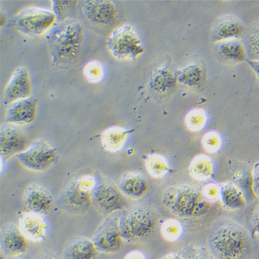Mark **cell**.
Wrapping results in <instances>:
<instances>
[{
	"label": "cell",
	"instance_id": "obj_1",
	"mask_svg": "<svg viewBox=\"0 0 259 259\" xmlns=\"http://www.w3.org/2000/svg\"><path fill=\"white\" fill-rule=\"evenodd\" d=\"M207 242L209 250L217 259H243L251 247L248 231L230 218L214 221L209 229Z\"/></svg>",
	"mask_w": 259,
	"mask_h": 259
},
{
	"label": "cell",
	"instance_id": "obj_2",
	"mask_svg": "<svg viewBox=\"0 0 259 259\" xmlns=\"http://www.w3.org/2000/svg\"><path fill=\"white\" fill-rule=\"evenodd\" d=\"M84 26L74 19L58 22L46 35L53 65L66 67L80 54L84 41Z\"/></svg>",
	"mask_w": 259,
	"mask_h": 259
},
{
	"label": "cell",
	"instance_id": "obj_3",
	"mask_svg": "<svg viewBox=\"0 0 259 259\" xmlns=\"http://www.w3.org/2000/svg\"><path fill=\"white\" fill-rule=\"evenodd\" d=\"M164 207L181 219L200 218L209 212L211 203L202 194L201 189L188 183L170 185L162 196Z\"/></svg>",
	"mask_w": 259,
	"mask_h": 259
},
{
	"label": "cell",
	"instance_id": "obj_4",
	"mask_svg": "<svg viewBox=\"0 0 259 259\" xmlns=\"http://www.w3.org/2000/svg\"><path fill=\"white\" fill-rule=\"evenodd\" d=\"M159 224L156 211L148 206H136L124 211L118 219L124 241H141L154 234Z\"/></svg>",
	"mask_w": 259,
	"mask_h": 259
},
{
	"label": "cell",
	"instance_id": "obj_5",
	"mask_svg": "<svg viewBox=\"0 0 259 259\" xmlns=\"http://www.w3.org/2000/svg\"><path fill=\"white\" fill-rule=\"evenodd\" d=\"M107 46L111 55L122 61H135L145 52L139 34L130 24L115 28L108 37Z\"/></svg>",
	"mask_w": 259,
	"mask_h": 259
},
{
	"label": "cell",
	"instance_id": "obj_6",
	"mask_svg": "<svg viewBox=\"0 0 259 259\" xmlns=\"http://www.w3.org/2000/svg\"><path fill=\"white\" fill-rule=\"evenodd\" d=\"M54 11L39 7H28L17 15V28L26 35H47L58 23Z\"/></svg>",
	"mask_w": 259,
	"mask_h": 259
},
{
	"label": "cell",
	"instance_id": "obj_7",
	"mask_svg": "<svg viewBox=\"0 0 259 259\" xmlns=\"http://www.w3.org/2000/svg\"><path fill=\"white\" fill-rule=\"evenodd\" d=\"M24 167L34 171H45L52 167L58 158L56 149L45 141H37L17 155Z\"/></svg>",
	"mask_w": 259,
	"mask_h": 259
},
{
	"label": "cell",
	"instance_id": "obj_8",
	"mask_svg": "<svg viewBox=\"0 0 259 259\" xmlns=\"http://www.w3.org/2000/svg\"><path fill=\"white\" fill-rule=\"evenodd\" d=\"M93 241L98 250L105 254H115L123 248L124 241L119 228L118 219L108 217L94 234Z\"/></svg>",
	"mask_w": 259,
	"mask_h": 259
},
{
	"label": "cell",
	"instance_id": "obj_9",
	"mask_svg": "<svg viewBox=\"0 0 259 259\" xmlns=\"http://www.w3.org/2000/svg\"><path fill=\"white\" fill-rule=\"evenodd\" d=\"M93 203L102 212L111 213L126 207V198L109 181H98L92 194Z\"/></svg>",
	"mask_w": 259,
	"mask_h": 259
},
{
	"label": "cell",
	"instance_id": "obj_10",
	"mask_svg": "<svg viewBox=\"0 0 259 259\" xmlns=\"http://www.w3.org/2000/svg\"><path fill=\"white\" fill-rule=\"evenodd\" d=\"M87 20L94 25L108 26L116 23L119 13L116 5L110 0H87L82 3Z\"/></svg>",
	"mask_w": 259,
	"mask_h": 259
},
{
	"label": "cell",
	"instance_id": "obj_11",
	"mask_svg": "<svg viewBox=\"0 0 259 259\" xmlns=\"http://www.w3.org/2000/svg\"><path fill=\"white\" fill-rule=\"evenodd\" d=\"M92 192L85 190L77 180L64 189L59 199L60 207L71 213H82L90 209L93 203Z\"/></svg>",
	"mask_w": 259,
	"mask_h": 259
},
{
	"label": "cell",
	"instance_id": "obj_12",
	"mask_svg": "<svg viewBox=\"0 0 259 259\" xmlns=\"http://www.w3.org/2000/svg\"><path fill=\"white\" fill-rule=\"evenodd\" d=\"M32 96V83L29 71L25 67L15 70L4 92V103L7 105Z\"/></svg>",
	"mask_w": 259,
	"mask_h": 259
},
{
	"label": "cell",
	"instance_id": "obj_13",
	"mask_svg": "<svg viewBox=\"0 0 259 259\" xmlns=\"http://www.w3.org/2000/svg\"><path fill=\"white\" fill-rule=\"evenodd\" d=\"M19 228L28 241L40 243L47 239L50 224L44 214L27 211L19 218Z\"/></svg>",
	"mask_w": 259,
	"mask_h": 259
},
{
	"label": "cell",
	"instance_id": "obj_14",
	"mask_svg": "<svg viewBox=\"0 0 259 259\" xmlns=\"http://www.w3.org/2000/svg\"><path fill=\"white\" fill-rule=\"evenodd\" d=\"M0 245L2 253L7 256L13 257L26 254L28 251V240L20 228L9 223L1 229Z\"/></svg>",
	"mask_w": 259,
	"mask_h": 259
},
{
	"label": "cell",
	"instance_id": "obj_15",
	"mask_svg": "<svg viewBox=\"0 0 259 259\" xmlns=\"http://www.w3.org/2000/svg\"><path fill=\"white\" fill-rule=\"evenodd\" d=\"M38 101L31 97L18 100L9 105L6 122L12 125L22 126L33 122L37 117Z\"/></svg>",
	"mask_w": 259,
	"mask_h": 259
},
{
	"label": "cell",
	"instance_id": "obj_16",
	"mask_svg": "<svg viewBox=\"0 0 259 259\" xmlns=\"http://www.w3.org/2000/svg\"><path fill=\"white\" fill-rule=\"evenodd\" d=\"M28 145L26 134L16 125L3 126L0 132V153L4 158L24 152Z\"/></svg>",
	"mask_w": 259,
	"mask_h": 259
},
{
	"label": "cell",
	"instance_id": "obj_17",
	"mask_svg": "<svg viewBox=\"0 0 259 259\" xmlns=\"http://www.w3.org/2000/svg\"><path fill=\"white\" fill-rule=\"evenodd\" d=\"M23 203L28 211L45 214L52 209L54 203L52 193L37 184L29 185L24 193Z\"/></svg>",
	"mask_w": 259,
	"mask_h": 259
},
{
	"label": "cell",
	"instance_id": "obj_18",
	"mask_svg": "<svg viewBox=\"0 0 259 259\" xmlns=\"http://www.w3.org/2000/svg\"><path fill=\"white\" fill-rule=\"evenodd\" d=\"M245 33V26L239 19L233 16H226L221 17L215 22L211 39L215 43L239 39Z\"/></svg>",
	"mask_w": 259,
	"mask_h": 259
},
{
	"label": "cell",
	"instance_id": "obj_19",
	"mask_svg": "<svg viewBox=\"0 0 259 259\" xmlns=\"http://www.w3.org/2000/svg\"><path fill=\"white\" fill-rule=\"evenodd\" d=\"M118 188L126 198L138 200L148 194L151 185L145 176L132 172L122 177L119 182Z\"/></svg>",
	"mask_w": 259,
	"mask_h": 259
},
{
	"label": "cell",
	"instance_id": "obj_20",
	"mask_svg": "<svg viewBox=\"0 0 259 259\" xmlns=\"http://www.w3.org/2000/svg\"><path fill=\"white\" fill-rule=\"evenodd\" d=\"M221 203L228 210H241L247 206L245 192L239 185L232 182L221 183Z\"/></svg>",
	"mask_w": 259,
	"mask_h": 259
},
{
	"label": "cell",
	"instance_id": "obj_21",
	"mask_svg": "<svg viewBox=\"0 0 259 259\" xmlns=\"http://www.w3.org/2000/svg\"><path fill=\"white\" fill-rule=\"evenodd\" d=\"M98 252L93 240L77 237L68 244L64 255L66 259H96Z\"/></svg>",
	"mask_w": 259,
	"mask_h": 259
},
{
	"label": "cell",
	"instance_id": "obj_22",
	"mask_svg": "<svg viewBox=\"0 0 259 259\" xmlns=\"http://www.w3.org/2000/svg\"><path fill=\"white\" fill-rule=\"evenodd\" d=\"M130 133L131 132L122 126H110L104 130L102 133V145L107 152H120L127 144L130 140Z\"/></svg>",
	"mask_w": 259,
	"mask_h": 259
},
{
	"label": "cell",
	"instance_id": "obj_23",
	"mask_svg": "<svg viewBox=\"0 0 259 259\" xmlns=\"http://www.w3.org/2000/svg\"><path fill=\"white\" fill-rule=\"evenodd\" d=\"M188 171L192 179L200 182H207L214 177L215 164L207 155H196L191 160Z\"/></svg>",
	"mask_w": 259,
	"mask_h": 259
},
{
	"label": "cell",
	"instance_id": "obj_24",
	"mask_svg": "<svg viewBox=\"0 0 259 259\" xmlns=\"http://www.w3.org/2000/svg\"><path fill=\"white\" fill-rule=\"evenodd\" d=\"M217 54L223 59L230 62L247 61V55L245 45L239 39H230L217 43Z\"/></svg>",
	"mask_w": 259,
	"mask_h": 259
},
{
	"label": "cell",
	"instance_id": "obj_25",
	"mask_svg": "<svg viewBox=\"0 0 259 259\" xmlns=\"http://www.w3.org/2000/svg\"><path fill=\"white\" fill-rule=\"evenodd\" d=\"M176 78L180 84L191 88H199L204 81V71L197 64H189L178 70Z\"/></svg>",
	"mask_w": 259,
	"mask_h": 259
},
{
	"label": "cell",
	"instance_id": "obj_26",
	"mask_svg": "<svg viewBox=\"0 0 259 259\" xmlns=\"http://www.w3.org/2000/svg\"><path fill=\"white\" fill-rule=\"evenodd\" d=\"M177 81L176 76L172 74L169 69L160 67L153 72L149 85L151 90L154 92L163 94L175 88Z\"/></svg>",
	"mask_w": 259,
	"mask_h": 259
},
{
	"label": "cell",
	"instance_id": "obj_27",
	"mask_svg": "<svg viewBox=\"0 0 259 259\" xmlns=\"http://www.w3.org/2000/svg\"><path fill=\"white\" fill-rule=\"evenodd\" d=\"M149 175L156 179L168 177L172 171L171 164L166 157L159 154L149 155L145 160Z\"/></svg>",
	"mask_w": 259,
	"mask_h": 259
},
{
	"label": "cell",
	"instance_id": "obj_28",
	"mask_svg": "<svg viewBox=\"0 0 259 259\" xmlns=\"http://www.w3.org/2000/svg\"><path fill=\"white\" fill-rule=\"evenodd\" d=\"M160 231L165 241L177 242L184 236L185 228L184 224L179 219L169 218L162 221Z\"/></svg>",
	"mask_w": 259,
	"mask_h": 259
},
{
	"label": "cell",
	"instance_id": "obj_29",
	"mask_svg": "<svg viewBox=\"0 0 259 259\" xmlns=\"http://www.w3.org/2000/svg\"><path fill=\"white\" fill-rule=\"evenodd\" d=\"M245 45L247 60H259V21L245 31Z\"/></svg>",
	"mask_w": 259,
	"mask_h": 259
},
{
	"label": "cell",
	"instance_id": "obj_30",
	"mask_svg": "<svg viewBox=\"0 0 259 259\" xmlns=\"http://www.w3.org/2000/svg\"><path fill=\"white\" fill-rule=\"evenodd\" d=\"M184 122L188 130L192 132H199L207 125V113L200 108H194L185 115Z\"/></svg>",
	"mask_w": 259,
	"mask_h": 259
},
{
	"label": "cell",
	"instance_id": "obj_31",
	"mask_svg": "<svg viewBox=\"0 0 259 259\" xmlns=\"http://www.w3.org/2000/svg\"><path fill=\"white\" fill-rule=\"evenodd\" d=\"M83 75L85 79L91 83L96 84L102 82L106 75L105 64L99 60H90L83 67Z\"/></svg>",
	"mask_w": 259,
	"mask_h": 259
},
{
	"label": "cell",
	"instance_id": "obj_32",
	"mask_svg": "<svg viewBox=\"0 0 259 259\" xmlns=\"http://www.w3.org/2000/svg\"><path fill=\"white\" fill-rule=\"evenodd\" d=\"M200 143L206 152L209 154H217L223 148L224 139L219 132L210 130L203 134Z\"/></svg>",
	"mask_w": 259,
	"mask_h": 259
},
{
	"label": "cell",
	"instance_id": "obj_33",
	"mask_svg": "<svg viewBox=\"0 0 259 259\" xmlns=\"http://www.w3.org/2000/svg\"><path fill=\"white\" fill-rule=\"evenodd\" d=\"M180 252L184 259H217L209 249L197 244H188Z\"/></svg>",
	"mask_w": 259,
	"mask_h": 259
},
{
	"label": "cell",
	"instance_id": "obj_34",
	"mask_svg": "<svg viewBox=\"0 0 259 259\" xmlns=\"http://www.w3.org/2000/svg\"><path fill=\"white\" fill-rule=\"evenodd\" d=\"M200 189L204 198L208 203H215L220 199L221 183L207 181Z\"/></svg>",
	"mask_w": 259,
	"mask_h": 259
},
{
	"label": "cell",
	"instance_id": "obj_35",
	"mask_svg": "<svg viewBox=\"0 0 259 259\" xmlns=\"http://www.w3.org/2000/svg\"><path fill=\"white\" fill-rule=\"evenodd\" d=\"M251 189L255 195L259 198V161L254 164L251 171Z\"/></svg>",
	"mask_w": 259,
	"mask_h": 259
},
{
	"label": "cell",
	"instance_id": "obj_36",
	"mask_svg": "<svg viewBox=\"0 0 259 259\" xmlns=\"http://www.w3.org/2000/svg\"><path fill=\"white\" fill-rule=\"evenodd\" d=\"M251 224L253 237L259 243V204L251 215Z\"/></svg>",
	"mask_w": 259,
	"mask_h": 259
},
{
	"label": "cell",
	"instance_id": "obj_37",
	"mask_svg": "<svg viewBox=\"0 0 259 259\" xmlns=\"http://www.w3.org/2000/svg\"><path fill=\"white\" fill-rule=\"evenodd\" d=\"M123 259H149V258L144 251L139 249H133L126 253Z\"/></svg>",
	"mask_w": 259,
	"mask_h": 259
},
{
	"label": "cell",
	"instance_id": "obj_38",
	"mask_svg": "<svg viewBox=\"0 0 259 259\" xmlns=\"http://www.w3.org/2000/svg\"><path fill=\"white\" fill-rule=\"evenodd\" d=\"M36 259H63L59 255L52 251H45L39 254Z\"/></svg>",
	"mask_w": 259,
	"mask_h": 259
},
{
	"label": "cell",
	"instance_id": "obj_39",
	"mask_svg": "<svg viewBox=\"0 0 259 259\" xmlns=\"http://www.w3.org/2000/svg\"><path fill=\"white\" fill-rule=\"evenodd\" d=\"M247 64L253 69L259 79V60H247Z\"/></svg>",
	"mask_w": 259,
	"mask_h": 259
},
{
	"label": "cell",
	"instance_id": "obj_40",
	"mask_svg": "<svg viewBox=\"0 0 259 259\" xmlns=\"http://www.w3.org/2000/svg\"><path fill=\"white\" fill-rule=\"evenodd\" d=\"M160 259H184V258H183V255L181 254V252L171 251V252H169L164 255Z\"/></svg>",
	"mask_w": 259,
	"mask_h": 259
},
{
	"label": "cell",
	"instance_id": "obj_41",
	"mask_svg": "<svg viewBox=\"0 0 259 259\" xmlns=\"http://www.w3.org/2000/svg\"><path fill=\"white\" fill-rule=\"evenodd\" d=\"M9 259H32L31 257L27 256V255L23 254L20 255V256L10 257Z\"/></svg>",
	"mask_w": 259,
	"mask_h": 259
},
{
	"label": "cell",
	"instance_id": "obj_42",
	"mask_svg": "<svg viewBox=\"0 0 259 259\" xmlns=\"http://www.w3.org/2000/svg\"><path fill=\"white\" fill-rule=\"evenodd\" d=\"M258 259H259V258Z\"/></svg>",
	"mask_w": 259,
	"mask_h": 259
}]
</instances>
